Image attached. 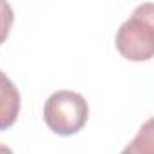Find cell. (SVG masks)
Instances as JSON below:
<instances>
[{
    "label": "cell",
    "mask_w": 154,
    "mask_h": 154,
    "mask_svg": "<svg viewBox=\"0 0 154 154\" xmlns=\"http://www.w3.org/2000/svg\"><path fill=\"white\" fill-rule=\"evenodd\" d=\"M114 44L131 62H145L154 56V2L140 4L132 11L116 31Z\"/></svg>",
    "instance_id": "1"
},
{
    "label": "cell",
    "mask_w": 154,
    "mask_h": 154,
    "mask_svg": "<svg viewBox=\"0 0 154 154\" xmlns=\"http://www.w3.org/2000/svg\"><path fill=\"white\" fill-rule=\"evenodd\" d=\"M89 118V105L80 93L56 91L44 103L45 125L60 136H71L82 131Z\"/></svg>",
    "instance_id": "2"
},
{
    "label": "cell",
    "mask_w": 154,
    "mask_h": 154,
    "mask_svg": "<svg viewBox=\"0 0 154 154\" xmlns=\"http://www.w3.org/2000/svg\"><path fill=\"white\" fill-rule=\"evenodd\" d=\"M122 154H154V116L147 120Z\"/></svg>",
    "instance_id": "3"
}]
</instances>
